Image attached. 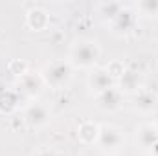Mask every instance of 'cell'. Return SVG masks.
I'll return each mask as SVG.
<instances>
[{
    "label": "cell",
    "mask_w": 158,
    "mask_h": 156,
    "mask_svg": "<svg viewBox=\"0 0 158 156\" xmlns=\"http://www.w3.org/2000/svg\"><path fill=\"white\" fill-rule=\"evenodd\" d=\"M136 9L147 17H158V0H142L136 4Z\"/></svg>",
    "instance_id": "2e32d148"
},
{
    "label": "cell",
    "mask_w": 158,
    "mask_h": 156,
    "mask_svg": "<svg viewBox=\"0 0 158 156\" xmlns=\"http://www.w3.org/2000/svg\"><path fill=\"white\" fill-rule=\"evenodd\" d=\"M99 129L101 125H98L96 121H83L77 127V138L83 145H96L98 138H99Z\"/></svg>",
    "instance_id": "7c38bea8"
},
{
    "label": "cell",
    "mask_w": 158,
    "mask_h": 156,
    "mask_svg": "<svg viewBox=\"0 0 158 156\" xmlns=\"http://www.w3.org/2000/svg\"><path fill=\"white\" fill-rule=\"evenodd\" d=\"M26 26L33 31H44L50 26V15L42 7H31L26 13Z\"/></svg>",
    "instance_id": "8fae6325"
},
{
    "label": "cell",
    "mask_w": 158,
    "mask_h": 156,
    "mask_svg": "<svg viewBox=\"0 0 158 156\" xmlns=\"http://www.w3.org/2000/svg\"><path fill=\"white\" fill-rule=\"evenodd\" d=\"M52 119V112L44 103H33L24 110V121L33 127V129H42L50 123Z\"/></svg>",
    "instance_id": "8992f818"
},
{
    "label": "cell",
    "mask_w": 158,
    "mask_h": 156,
    "mask_svg": "<svg viewBox=\"0 0 158 156\" xmlns=\"http://www.w3.org/2000/svg\"><path fill=\"white\" fill-rule=\"evenodd\" d=\"M125 143V136L123 130L116 125H101L99 129V138H98V147H101L107 153H114L123 147Z\"/></svg>",
    "instance_id": "3957f363"
},
{
    "label": "cell",
    "mask_w": 158,
    "mask_h": 156,
    "mask_svg": "<svg viewBox=\"0 0 158 156\" xmlns=\"http://www.w3.org/2000/svg\"><path fill=\"white\" fill-rule=\"evenodd\" d=\"M44 88V81L40 72H26L22 77L17 79V92L24 97H37Z\"/></svg>",
    "instance_id": "5b68a950"
},
{
    "label": "cell",
    "mask_w": 158,
    "mask_h": 156,
    "mask_svg": "<svg viewBox=\"0 0 158 156\" xmlns=\"http://www.w3.org/2000/svg\"><path fill=\"white\" fill-rule=\"evenodd\" d=\"M107 70H109V74L114 77V81H118L121 77V74L125 72V66H123V63H119V61H112L109 66H107Z\"/></svg>",
    "instance_id": "ac0fdd59"
},
{
    "label": "cell",
    "mask_w": 158,
    "mask_h": 156,
    "mask_svg": "<svg viewBox=\"0 0 158 156\" xmlns=\"http://www.w3.org/2000/svg\"><path fill=\"white\" fill-rule=\"evenodd\" d=\"M20 103V94L11 88H2L0 90V114H13L19 109Z\"/></svg>",
    "instance_id": "4fadbf2b"
},
{
    "label": "cell",
    "mask_w": 158,
    "mask_h": 156,
    "mask_svg": "<svg viewBox=\"0 0 158 156\" xmlns=\"http://www.w3.org/2000/svg\"><path fill=\"white\" fill-rule=\"evenodd\" d=\"M33 156H57V153H55L53 149H50V147H42V149H39Z\"/></svg>",
    "instance_id": "d6986e66"
},
{
    "label": "cell",
    "mask_w": 158,
    "mask_h": 156,
    "mask_svg": "<svg viewBox=\"0 0 158 156\" xmlns=\"http://www.w3.org/2000/svg\"><path fill=\"white\" fill-rule=\"evenodd\" d=\"M101 50L98 46V42L94 40H81L77 42L72 51H70V64L74 68H81V70H90L96 66V63L99 61Z\"/></svg>",
    "instance_id": "7a4b0ae2"
},
{
    "label": "cell",
    "mask_w": 158,
    "mask_h": 156,
    "mask_svg": "<svg viewBox=\"0 0 158 156\" xmlns=\"http://www.w3.org/2000/svg\"><path fill=\"white\" fill-rule=\"evenodd\" d=\"M123 6H125V4H121V2H103V4H99L98 11H99V15H103L105 20L112 22V20L118 17L119 11L123 9Z\"/></svg>",
    "instance_id": "9a60e30c"
},
{
    "label": "cell",
    "mask_w": 158,
    "mask_h": 156,
    "mask_svg": "<svg viewBox=\"0 0 158 156\" xmlns=\"http://www.w3.org/2000/svg\"><path fill=\"white\" fill-rule=\"evenodd\" d=\"M96 105L105 112H116L123 105V94L118 90V86H112L96 96Z\"/></svg>",
    "instance_id": "ba28073f"
},
{
    "label": "cell",
    "mask_w": 158,
    "mask_h": 156,
    "mask_svg": "<svg viewBox=\"0 0 158 156\" xmlns=\"http://www.w3.org/2000/svg\"><path fill=\"white\" fill-rule=\"evenodd\" d=\"M86 84H88L90 92L98 96V94H101V92H105V90L116 86V81H114V77L109 74L107 68H98V70H92V74L86 79Z\"/></svg>",
    "instance_id": "52a82bcc"
},
{
    "label": "cell",
    "mask_w": 158,
    "mask_h": 156,
    "mask_svg": "<svg viewBox=\"0 0 158 156\" xmlns=\"http://www.w3.org/2000/svg\"><path fill=\"white\" fill-rule=\"evenodd\" d=\"M156 105H158L156 94H153L149 90H140L136 94V97H134V109L140 110V112H143V114L153 112L156 109Z\"/></svg>",
    "instance_id": "5bb4252c"
},
{
    "label": "cell",
    "mask_w": 158,
    "mask_h": 156,
    "mask_svg": "<svg viewBox=\"0 0 158 156\" xmlns=\"http://www.w3.org/2000/svg\"><path fill=\"white\" fill-rule=\"evenodd\" d=\"M136 24V11L129 6H123V9L118 13V17L110 22L114 33H119V35H125L129 33Z\"/></svg>",
    "instance_id": "9c48e42d"
},
{
    "label": "cell",
    "mask_w": 158,
    "mask_h": 156,
    "mask_svg": "<svg viewBox=\"0 0 158 156\" xmlns=\"http://www.w3.org/2000/svg\"><path fill=\"white\" fill-rule=\"evenodd\" d=\"M116 86H118V90L123 96L125 94H138L140 88H142V77H140V74L136 70L125 68L121 77L116 81Z\"/></svg>",
    "instance_id": "30bf717a"
},
{
    "label": "cell",
    "mask_w": 158,
    "mask_h": 156,
    "mask_svg": "<svg viewBox=\"0 0 158 156\" xmlns=\"http://www.w3.org/2000/svg\"><path fill=\"white\" fill-rule=\"evenodd\" d=\"M9 72L19 79L28 72V64H26L24 61H11V63H9Z\"/></svg>",
    "instance_id": "e0dca14e"
},
{
    "label": "cell",
    "mask_w": 158,
    "mask_h": 156,
    "mask_svg": "<svg viewBox=\"0 0 158 156\" xmlns=\"http://www.w3.org/2000/svg\"><path fill=\"white\" fill-rule=\"evenodd\" d=\"M155 127H156V130H158V117H156V121H155Z\"/></svg>",
    "instance_id": "ffe728a7"
},
{
    "label": "cell",
    "mask_w": 158,
    "mask_h": 156,
    "mask_svg": "<svg viewBox=\"0 0 158 156\" xmlns=\"http://www.w3.org/2000/svg\"><path fill=\"white\" fill-rule=\"evenodd\" d=\"M40 76H42V81L46 86L61 90L70 84V81L74 77V66L68 61H55V63L46 64L42 68Z\"/></svg>",
    "instance_id": "6da1fadb"
},
{
    "label": "cell",
    "mask_w": 158,
    "mask_h": 156,
    "mask_svg": "<svg viewBox=\"0 0 158 156\" xmlns=\"http://www.w3.org/2000/svg\"><path fill=\"white\" fill-rule=\"evenodd\" d=\"M136 140L145 154L158 156V130L155 123H142L136 129Z\"/></svg>",
    "instance_id": "277c9868"
}]
</instances>
